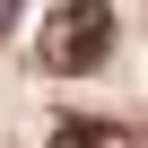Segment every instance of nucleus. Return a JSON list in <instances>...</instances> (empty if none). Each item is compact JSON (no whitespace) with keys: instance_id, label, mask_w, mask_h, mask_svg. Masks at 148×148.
Listing matches in <instances>:
<instances>
[{"instance_id":"obj_1","label":"nucleus","mask_w":148,"mask_h":148,"mask_svg":"<svg viewBox=\"0 0 148 148\" xmlns=\"http://www.w3.org/2000/svg\"><path fill=\"white\" fill-rule=\"evenodd\" d=\"M105 52H113V0H61L44 26V70L79 79V70H105Z\"/></svg>"},{"instance_id":"obj_2","label":"nucleus","mask_w":148,"mask_h":148,"mask_svg":"<svg viewBox=\"0 0 148 148\" xmlns=\"http://www.w3.org/2000/svg\"><path fill=\"white\" fill-rule=\"evenodd\" d=\"M52 148H131V139H122L113 122H61V131H52Z\"/></svg>"},{"instance_id":"obj_3","label":"nucleus","mask_w":148,"mask_h":148,"mask_svg":"<svg viewBox=\"0 0 148 148\" xmlns=\"http://www.w3.org/2000/svg\"><path fill=\"white\" fill-rule=\"evenodd\" d=\"M9 26H18V0H0V35H9Z\"/></svg>"}]
</instances>
